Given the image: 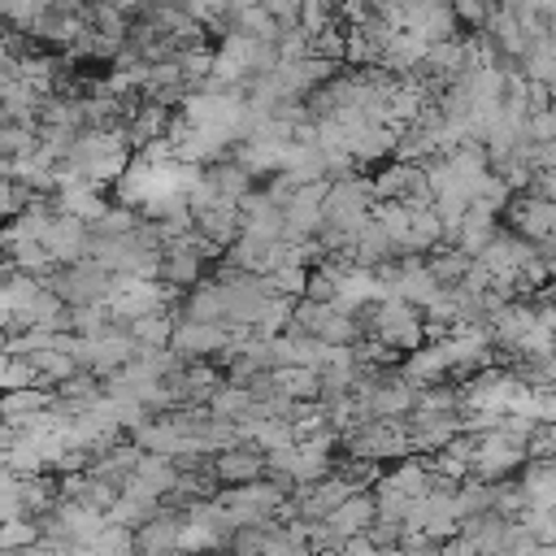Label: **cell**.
I'll list each match as a JSON object with an SVG mask.
<instances>
[{"mask_svg": "<svg viewBox=\"0 0 556 556\" xmlns=\"http://www.w3.org/2000/svg\"><path fill=\"white\" fill-rule=\"evenodd\" d=\"M39 282H43L52 295H61L70 308H74V304H104V300L113 295V269H104V265L91 261V256H83V261H74V265H52L48 274H39Z\"/></svg>", "mask_w": 556, "mask_h": 556, "instance_id": "1", "label": "cell"}, {"mask_svg": "<svg viewBox=\"0 0 556 556\" xmlns=\"http://www.w3.org/2000/svg\"><path fill=\"white\" fill-rule=\"evenodd\" d=\"M248 330H230L222 321H174L169 348L182 361H213L222 348H230L235 339H243Z\"/></svg>", "mask_w": 556, "mask_h": 556, "instance_id": "2", "label": "cell"}, {"mask_svg": "<svg viewBox=\"0 0 556 556\" xmlns=\"http://www.w3.org/2000/svg\"><path fill=\"white\" fill-rule=\"evenodd\" d=\"M39 243L48 248V256H52L56 265H74V261H83V256L91 252V226H87L83 217H70V213L56 208L52 222L43 226Z\"/></svg>", "mask_w": 556, "mask_h": 556, "instance_id": "3", "label": "cell"}, {"mask_svg": "<svg viewBox=\"0 0 556 556\" xmlns=\"http://www.w3.org/2000/svg\"><path fill=\"white\" fill-rule=\"evenodd\" d=\"M208 473H213L217 486L256 482V478H265V452H261L252 439H243V443H235V447L213 452V456H208Z\"/></svg>", "mask_w": 556, "mask_h": 556, "instance_id": "4", "label": "cell"}, {"mask_svg": "<svg viewBox=\"0 0 556 556\" xmlns=\"http://www.w3.org/2000/svg\"><path fill=\"white\" fill-rule=\"evenodd\" d=\"M178 530H182V513L161 508L156 517L135 526V556H182L178 552Z\"/></svg>", "mask_w": 556, "mask_h": 556, "instance_id": "5", "label": "cell"}, {"mask_svg": "<svg viewBox=\"0 0 556 556\" xmlns=\"http://www.w3.org/2000/svg\"><path fill=\"white\" fill-rule=\"evenodd\" d=\"M374 517H378V500H374V491H352L343 504H334V508L321 517V526L343 543L348 534H361Z\"/></svg>", "mask_w": 556, "mask_h": 556, "instance_id": "6", "label": "cell"}, {"mask_svg": "<svg viewBox=\"0 0 556 556\" xmlns=\"http://www.w3.org/2000/svg\"><path fill=\"white\" fill-rule=\"evenodd\" d=\"M200 174H204V182L222 195V200H243L252 187H256V178L235 161V156H217V161H208V165H200Z\"/></svg>", "mask_w": 556, "mask_h": 556, "instance_id": "7", "label": "cell"}, {"mask_svg": "<svg viewBox=\"0 0 556 556\" xmlns=\"http://www.w3.org/2000/svg\"><path fill=\"white\" fill-rule=\"evenodd\" d=\"M43 96H48V91H39L35 83H26V78L13 74V78L4 83V91H0V117L39 126V104H43Z\"/></svg>", "mask_w": 556, "mask_h": 556, "instance_id": "8", "label": "cell"}, {"mask_svg": "<svg viewBox=\"0 0 556 556\" xmlns=\"http://www.w3.org/2000/svg\"><path fill=\"white\" fill-rule=\"evenodd\" d=\"M52 200H56V208L61 213H70V217H83L87 226L113 204L109 195H104V187H91V182H74V187H61V191H52Z\"/></svg>", "mask_w": 556, "mask_h": 556, "instance_id": "9", "label": "cell"}, {"mask_svg": "<svg viewBox=\"0 0 556 556\" xmlns=\"http://www.w3.org/2000/svg\"><path fill=\"white\" fill-rule=\"evenodd\" d=\"M495 217L491 213H482V208H465V217L456 222V235H452V248H460L465 256H478L486 243H491V235H495Z\"/></svg>", "mask_w": 556, "mask_h": 556, "instance_id": "10", "label": "cell"}, {"mask_svg": "<svg viewBox=\"0 0 556 556\" xmlns=\"http://www.w3.org/2000/svg\"><path fill=\"white\" fill-rule=\"evenodd\" d=\"M26 361H30V369H35V387H56V382H65L78 365H74V356L70 352H61V348H35V352H26Z\"/></svg>", "mask_w": 556, "mask_h": 556, "instance_id": "11", "label": "cell"}, {"mask_svg": "<svg viewBox=\"0 0 556 556\" xmlns=\"http://www.w3.org/2000/svg\"><path fill=\"white\" fill-rule=\"evenodd\" d=\"M56 473H26V478H17V500H22V513L26 517H39V513H48L52 504H56Z\"/></svg>", "mask_w": 556, "mask_h": 556, "instance_id": "12", "label": "cell"}, {"mask_svg": "<svg viewBox=\"0 0 556 556\" xmlns=\"http://www.w3.org/2000/svg\"><path fill=\"white\" fill-rule=\"evenodd\" d=\"M174 313H148V317H135L126 321V334L135 339L139 352H152V348H169V334H174Z\"/></svg>", "mask_w": 556, "mask_h": 556, "instance_id": "13", "label": "cell"}, {"mask_svg": "<svg viewBox=\"0 0 556 556\" xmlns=\"http://www.w3.org/2000/svg\"><path fill=\"white\" fill-rule=\"evenodd\" d=\"M274 382L287 400H317V391H321V374L313 365H278Z\"/></svg>", "mask_w": 556, "mask_h": 556, "instance_id": "14", "label": "cell"}, {"mask_svg": "<svg viewBox=\"0 0 556 556\" xmlns=\"http://www.w3.org/2000/svg\"><path fill=\"white\" fill-rule=\"evenodd\" d=\"M52 395H61V400H70V404H78V408H91V404L104 400V378H96L91 369H74L65 382L52 387Z\"/></svg>", "mask_w": 556, "mask_h": 556, "instance_id": "15", "label": "cell"}, {"mask_svg": "<svg viewBox=\"0 0 556 556\" xmlns=\"http://www.w3.org/2000/svg\"><path fill=\"white\" fill-rule=\"evenodd\" d=\"M35 152H39V126L0 117V161H17V156H35Z\"/></svg>", "mask_w": 556, "mask_h": 556, "instance_id": "16", "label": "cell"}, {"mask_svg": "<svg viewBox=\"0 0 556 556\" xmlns=\"http://www.w3.org/2000/svg\"><path fill=\"white\" fill-rule=\"evenodd\" d=\"M413 408H421V413H460V382L439 378V382L417 387V404Z\"/></svg>", "mask_w": 556, "mask_h": 556, "instance_id": "17", "label": "cell"}, {"mask_svg": "<svg viewBox=\"0 0 556 556\" xmlns=\"http://www.w3.org/2000/svg\"><path fill=\"white\" fill-rule=\"evenodd\" d=\"M248 404H252V395H248V387L243 382H230V378H222V387L208 395V413L213 417H230V421H239L243 413H248Z\"/></svg>", "mask_w": 556, "mask_h": 556, "instance_id": "18", "label": "cell"}, {"mask_svg": "<svg viewBox=\"0 0 556 556\" xmlns=\"http://www.w3.org/2000/svg\"><path fill=\"white\" fill-rule=\"evenodd\" d=\"M96 556H135V530L130 526H117V521H104L91 543H87Z\"/></svg>", "mask_w": 556, "mask_h": 556, "instance_id": "19", "label": "cell"}, {"mask_svg": "<svg viewBox=\"0 0 556 556\" xmlns=\"http://www.w3.org/2000/svg\"><path fill=\"white\" fill-rule=\"evenodd\" d=\"M530 500H526V486H521V478L517 473H508V478H495L491 482V513H500V517H517L521 508H526Z\"/></svg>", "mask_w": 556, "mask_h": 556, "instance_id": "20", "label": "cell"}, {"mask_svg": "<svg viewBox=\"0 0 556 556\" xmlns=\"http://www.w3.org/2000/svg\"><path fill=\"white\" fill-rule=\"evenodd\" d=\"M139 226V208H130V204H109L96 222H91V235L96 239H117V235H130Z\"/></svg>", "mask_w": 556, "mask_h": 556, "instance_id": "21", "label": "cell"}, {"mask_svg": "<svg viewBox=\"0 0 556 556\" xmlns=\"http://www.w3.org/2000/svg\"><path fill=\"white\" fill-rule=\"evenodd\" d=\"M334 473H339L352 491H369V486L382 478V465H378V460H365V456H334Z\"/></svg>", "mask_w": 556, "mask_h": 556, "instance_id": "22", "label": "cell"}, {"mask_svg": "<svg viewBox=\"0 0 556 556\" xmlns=\"http://www.w3.org/2000/svg\"><path fill=\"white\" fill-rule=\"evenodd\" d=\"M452 508H456V517H478V513H486V508H491V482L465 478V482L456 486V495H452Z\"/></svg>", "mask_w": 556, "mask_h": 556, "instance_id": "23", "label": "cell"}, {"mask_svg": "<svg viewBox=\"0 0 556 556\" xmlns=\"http://www.w3.org/2000/svg\"><path fill=\"white\" fill-rule=\"evenodd\" d=\"M30 543H39L35 517H9V521H0V547H30Z\"/></svg>", "mask_w": 556, "mask_h": 556, "instance_id": "24", "label": "cell"}, {"mask_svg": "<svg viewBox=\"0 0 556 556\" xmlns=\"http://www.w3.org/2000/svg\"><path fill=\"white\" fill-rule=\"evenodd\" d=\"M17 387H35V369L26 356H9L0 365V391H17Z\"/></svg>", "mask_w": 556, "mask_h": 556, "instance_id": "25", "label": "cell"}, {"mask_svg": "<svg viewBox=\"0 0 556 556\" xmlns=\"http://www.w3.org/2000/svg\"><path fill=\"white\" fill-rule=\"evenodd\" d=\"M365 534H369V543L374 547H391V543H400L404 539V521H395V517H374L369 526H365Z\"/></svg>", "mask_w": 556, "mask_h": 556, "instance_id": "26", "label": "cell"}, {"mask_svg": "<svg viewBox=\"0 0 556 556\" xmlns=\"http://www.w3.org/2000/svg\"><path fill=\"white\" fill-rule=\"evenodd\" d=\"M447 4L456 9V17H460L465 26H482V22H486V13H491V9H486V0H447Z\"/></svg>", "mask_w": 556, "mask_h": 556, "instance_id": "27", "label": "cell"}, {"mask_svg": "<svg viewBox=\"0 0 556 556\" xmlns=\"http://www.w3.org/2000/svg\"><path fill=\"white\" fill-rule=\"evenodd\" d=\"M334 552H339V556H374L378 547H374V543H369V534L361 530V534H348V539H343Z\"/></svg>", "mask_w": 556, "mask_h": 556, "instance_id": "28", "label": "cell"}, {"mask_svg": "<svg viewBox=\"0 0 556 556\" xmlns=\"http://www.w3.org/2000/svg\"><path fill=\"white\" fill-rule=\"evenodd\" d=\"M22 556H56V547L39 539V543H30V547H22Z\"/></svg>", "mask_w": 556, "mask_h": 556, "instance_id": "29", "label": "cell"}, {"mask_svg": "<svg viewBox=\"0 0 556 556\" xmlns=\"http://www.w3.org/2000/svg\"><path fill=\"white\" fill-rule=\"evenodd\" d=\"M374 556H404V547H400V543H391V547H378Z\"/></svg>", "mask_w": 556, "mask_h": 556, "instance_id": "30", "label": "cell"}, {"mask_svg": "<svg viewBox=\"0 0 556 556\" xmlns=\"http://www.w3.org/2000/svg\"><path fill=\"white\" fill-rule=\"evenodd\" d=\"M243 4H256V0H222V9H243Z\"/></svg>", "mask_w": 556, "mask_h": 556, "instance_id": "31", "label": "cell"}, {"mask_svg": "<svg viewBox=\"0 0 556 556\" xmlns=\"http://www.w3.org/2000/svg\"><path fill=\"white\" fill-rule=\"evenodd\" d=\"M182 556H213V552H182Z\"/></svg>", "mask_w": 556, "mask_h": 556, "instance_id": "32", "label": "cell"}, {"mask_svg": "<svg viewBox=\"0 0 556 556\" xmlns=\"http://www.w3.org/2000/svg\"><path fill=\"white\" fill-rule=\"evenodd\" d=\"M4 361H9V352H4V348H0V365H4Z\"/></svg>", "mask_w": 556, "mask_h": 556, "instance_id": "33", "label": "cell"}]
</instances>
